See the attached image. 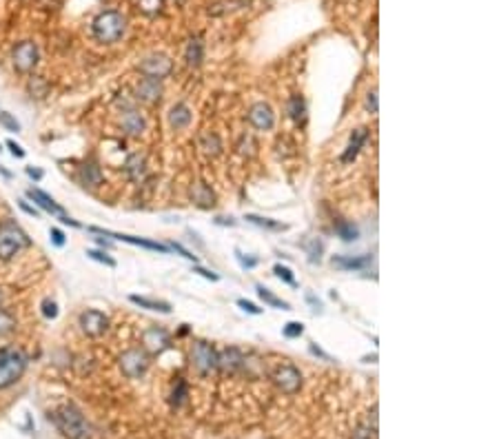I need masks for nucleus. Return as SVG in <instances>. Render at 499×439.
<instances>
[{"mask_svg": "<svg viewBox=\"0 0 499 439\" xmlns=\"http://www.w3.org/2000/svg\"><path fill=\"white\" fill-rule=\"evenodd\" d=\"M80 178H82L85 185L96 187V185H100V182H102V171H100L98 164L89 162V164H85V167L80 169Z\"/></svg>", "mask_w": 499, "mask_h": 439, "instance_id": "nucleus-28", "label": "nucleus"}, {"mask_svg": "<svg viewBox=\"0 0 499 439\" xmlns=\"http://www.w3.org/2000/svg\"><path fill=\"white\" fill-rule=\"evenodd\" d=\"M200 149L205 151L207 156H218L222 151V142L215 134H202L200 136Z\"/></svg>", "mask_w": 499, "mask_h": 439, "instance_id": "nucleus-30", "label": "nucleus"}, {"mask_svg": "<svg viewBox=\"0 0 499 439\" xmlns=\"http://www.w3.org/2000/svg\"><path fill=\"white\" fill-rule=\"evenodd\" d=\"M43 315L47 320H55V318H58V304H55L53 300H45L43 302Z\"/></svg>", "mask_w": 499, "mask_h": 439, "instance_id": "nucleus-43", "label": "nucleus"}, {"mask_svg": "<svg viewBox=\"0 0 499 439\" xmlns=\"http://www.w3.org/2000/svg\"><path fill=\"white\" fill-rule=\"evenodd\" d=\"M366 140H368V131L366 129H358V131H353V136H350V140H348V146L344 149V153H342V162L344 164H348V162H353L355 158H358V153L362 151V146L366 144Z\"/></svg>", "mask_w": 499, "mask_h": 439, "instance_id": "nucleus-19", "label": "nucleus"}, {"mask_svg": "<svg viewBox=\"0 0 499 439\" xmlns=\"http://www.w3.org/2000/svg\"><path fill=\"white\" fill-rule=\"evenodd\" d=\"M27 173H29L31 178H36V180H41V178H43V171H36V169H31V167L27 169Z\"/></svg>", "mask_w": 499, "mask_h": 439, "instance_id": "nucleus-53", "label": "nucleus"}, {"mask_svg": "<svg viewBox=\"0 0 499 439\" xmlns=\"http://www.w3.org/2000/svg\"><path fill=\"white\" fill-rule=\"evenodd\" d=\"M82 333L89 335V337H100L107 333L109 328V318L102 313V310H96V308H89L85 313H80V320H78Z\"/></svg>", "mask_w": 499, "mask_h": 439, "instance_id": "nucleus-8", "label": "nucleus"}, {"mask_svg": "<svg viewBox=\"0 0 499 439\" xmlns=\"http://www.w3.org/2000/svg\"><path fill=\"white\" fill-rule=\"evenodd\" d=\"M237 306L245 310V313H249V315H262V308L260 306H255L253 302H249V300H245V298H240L237 300Z\"/></svg>", "mask_w": 499, "mask_h": 439, "instance_id": "nucleus-42", "label": "nucleus"}, {"mask_svg": "<svg viewBox=\"0 0 499 439\" xmlns=\"http://www.w3.org/2000/svg\"><path fill=\"white\" fill-rule=\"evenodd\" d=\"M247 357L245 353L235 349V346H231V349H225V351H220L218 353V369L225 373V375H235L242 371V366H245Z\"/></svg>", "mask_w": 499, "mask_h": 439, "instance_id": "nucleus-13", "label": "nucleus"}, {"mask_svg": "<svg viewBox=\"0 0 499 439\" xmlns=\"http://www.w3.org/2000/svg\"><path fill=\"white\" fill-rule=\"evenodd\" d=\"M27 195H29V197H31L33 202L38 205L41 209H45L47 213H51V215H55V217H60V222H63V224L78 227V222H76V220H71V217L65 213V209L55 205V202H53V197H49L45 191H41V189H29V191H27Z\"/></svg>", "mask_w": 499, "mask_h": 439, "instance_id": "nucleus-10", "label": "nucleus"}, {"mask_svg": "<svg viewBox=\"0 0 499 439\" xmlns=\"http://www.w3.org/2000/svg\"><path fill=\"white\" fill-rule=\"evenodd\" d=\"M273 273H275V276L280 278L282 282H286L289 286H298V282H295V278H293V271H291L289 266L275 264V266H273Z\"/></svg>", "mask_w": 499, "mask_h": 439, "instance_id": "nucleus-34", "label": "nucleus"}, {"mask_svg": "<svg viewBox=\"0 0 499 439\" xmlns=\"http://www.w3.org/2000/svg\"><path fill=\"white\" fill-rule=\"evenodd\" d=\"M91 233H100V235H107V237H116L120 242H129L134 246H144L149 251H158V253H169V244H160V242H154V240H144V237H134V235H124V233H111V231H102V229H89Z\"/></svg>", "mask_w": 499, "mask_h": 439, "instance_id": "nucleus-15", "label": "nucleus"}, {"mask_svg": "<svg viewBox=\"0 0 499 439\" xmlns=\"http://www.w3.org/2000/svg\"><path fill=\"white\" fill-rule=\"evenodd\" d=\"M191 122V109L184 104V102H178L176 107H171L169 112V124L173 129H184V126H189Z\"/></svg>", "mask_w": 499, "mask_h": 439, "instance_id": "nucleus-22", "label": "nucleus"}, {"mask_svg": "<svg viewBox=\"0 0 499 439\" xmlns=\"http://www.w3.org/2000/svg\"><path fill=\"white\" fill-rule=\"evenodd\" d=\"M11 58H14L16 71L29 73V71H33L36 65H38V47H36V43H31V40H25L14 49Z\"/></svg>", "mask_w": 499, "mask_h": 439, "instance_id": "nucleus-9", "label": "nucleus"}, {"mask_svg": "<svg viewBox=\"0 0 499 439\" xmlns=\"http://www.w3.org/2000/svg\"><path fill=\"white\" fill-rule=\"evenodd\" d=\"M289 116L293 118L295 124H300V126L306 122V102L302 96H293L289 100Z\"/></svg>", "mask_w": 499, "mask_h": 439, "instance_id": "nucleus-26", "label": "nucleus"}, {"mask_svg": "<svg viewBox=\"0 0 499 439\" xmlns=\"http://www.w3.org/2000/svg\"><path fill=\"white\" fill-rule=\"evenodd\" d=\"M91 31H94V38L98 43L114 45L127 31V18L116 9H107L96 16V21L91 23Z\"/></svg>", "mask_w": 499, "mask_h": 439, "instance_id": "nucleus-1", "label": "nucleus"}, {"mask_svg": "<svg viewBox=\"0 0 499 439\" xmlns=\"http://www.w3.org/2000/svg\"><path fill=\"white\" fill-rule=\"evenodd\" d=\"M124 173L129 180H134V182H140L146 173V162L140 153H134V156H129L127 162H124Z\"/></svg>", "mask_w": 499, "mask_h": 439, "instance_id": "nucleus-21", "label": "nucleus"}, {"mask_svg": "<svg viewBox=\"0 0 499 439\" xmlns=\"http://www.w3.org/2000/svg\"><path fill=\"white\" fill-rule=\"evenodd\" d=\"M169 249H171V251H178V253L182 255V258H187V260H193V262H195V255H193V253H189L187 249H182L180 244H176V242H173V244H169Z\"/></svg>", "mask_w": 499, "mask_h": 439, "instance_id": "nucleus-47", "label": "nucleus"}, {"mask_svg": "<svg viewBox=\"0 0 499 439\" xmlns=\"http://www.w3.org/2000/svg\"><path fill=\"white\" fill-rule=\"evenodd\" d=\"M149 369V355L144 349H129L120 355V371L129 379H138Z\"/></svg>", "mask_w": 499, "mask_h": 439, "instance_id": "nucleus-5", "label": "nucleus"}, {"mask_svg": "<svg viewBox=\"0 0 499 439\" xmlns=\"http://www.w3.org/2000/svg\"><path fill=\"white\" fill-rule=\"evenodd\" d=\"M162 96V85L160 80H154V78H142L138 89H136V100L140 102H146V104H154L158 102Z\"/></svg>", "mask_w": 499, "mask_h": 439, "instance_id": "nucleus-17", "label": "nucleus"}, {"mask_svg": "<svg viewBox=\"0 0 499 439\" xmlns=\"http://www.w3.org/2000/svg\"><path fill=\"white\" fill-rule=\"evenodd\" d=\"M21 209H23L25 213H29V215H38V211H36L33 207H29V205L25 202V200H21Z\"/></svg>", "mask_w": 499, "mask_h": 439, "instance_id": "nucleus-52", "label": "nucleus"}, {"mask_svg": "<svg viewBox=\"0 0 499 439\" xmlns=\"http://www.w3.org/2000/svg\"><path fill=\"white\" fill-rule=\"evenodd\" d=\"M247 118H249V122L255 126L257 131H271L273 126H275V114H273V109L267 102L251 104Z\"/></svg>", "mask_w": 499, "mask_h": 439, "instance_id": "nucleus-11", "label": "nucleus"}, {"mask_svg": "<svg viewBox=\"0 0 499 439\" xmlns=\"http://www.w3.org/2000/svg\"><path fill=\"white\" fill-rule=\"evenodd\" d=\"M0 124H3L7 131H21V124H18V120H16V118H11L7 112L0 114Z\"/></svg>", "mask_w": 499, "mask_h": 439, "instance_id": "nucleus-41", "label": "nucleus"}, {"mask_svg": "<svg viewBox=\"0 0 499 439\" xmlns=\"http://www.w3.org/2000/svg\"><path fill=\"white\" fill-rule=\"evenodd\" d=\"M184 58H187L189 67H200L202 60H205V43H202L200 38H191L189 45H187V53H184Z\"/></svg>", "mask_w": 499, "mask_h": 439, "instance_id": "nucleus-24", "label": "nucleus"}, {"mask_svg": "<svg viewBox=\"0 0 499 439\" xmlns=\"http://www.w3.org/2000/svg\"><path fill=\"white\" fill-rule=\"evenodd\" d=\"M322 251H324V244H322V242L318 240V237H316V240H313V242H311V246H308V255H311L308 260H311L313 264L320 262V260H322Z\"/></svg>", "mask_w": 499, "mask_h": 439, "instance_id": "nucleus-40", "label": "nucleus"}, {"mask_svg": "<svg viewBox=\"0 0 499 439\" xmlns=\"http://www.w3.org/2000/svg\"><path fill=\"white\" fill-rule=\"evenodd\" d=\"M14 326H16V318L9 313V310H0V337L11 333Z\"/></svg>", "mask_w": 499, "mask_h": 439, "instance_id": "nucleus-32", "label": "nucleus"}, {"mask_svg": "<svg viewBox=\"0 0 499 439\" xmlns=\"http://www.w3.org/2000/svg\"><path fill=\"white\" fill-rule=\"evenodd\" d=\"M375 430H377V424H360L353 433V439H375Z\"/></svg>", "mask_w": 499, "mask_h": 439, "instance_id": "nucleus-36", "label": "nucleus"}, {"mask_svg": "<svg viewBox=\"0 0 499 439\" xmlns=\"http://www.w3.org/2000/svg\"><path fill=\"white\" fill-rule=\"evenodd\" d=\"M0 302H3V291H0Z\"/></svg>", "mask_w": 499, "mask_h": 439, "instance_id": "nucleus-54", "label": "nucleus"}, {"mask_svg": "<svg viewBox=\"0 0 499 439\" xmlns=\"http://www.w3.org/2000/svg\"><path fill=\"white\" fill-rule=\"evenodd\" d=\"M213 222L220 224V227H235V224H237L233 217H222V215H218V217L213 220Z\"/></svg>", "mask_w": 499, "mask_h": 439, "instance_id": "nucleus-49", "label": "nucleus"}, {"mask_svg": "<svg viewBox=\"0 0 499 439\" xmlns=\"http://www.w3.org/2000/svg\"><path fill=\"white\" fill-rule=\"evenodd\" d=\"M187 397H189V384H187V379L178 377L176 379V386H173V393H171V406L180 408Z\"/></svg>", "mask_w": 499, "mask_h": 439, "instance_id": "nucleus-31", "label": "nucleus"}, {"mask_svg": "<svg viewBox=\"0 0 499 439\" xmlns=\"http://www.w3.org/2000/svg\"><path fill=\"white\" fill-rule=\"evenodd\" d=\"M237 149H240V153L242 156H253L255 153V140H253V136H242V140H240V144H237Z\"/></svg>", "mask_w": 499, "mask_h": 439, "instance_id": "nucleus-39", "label": "nucleus"}, {"mask_svg": "<svg viewBox=\"0 0 499 439\" xmlns=\"http://www.w3.org/2000/svg\"><path fill=\"white\" fill-rule=\"evenodd\" d=\"M142 344L149 353H162L171 346V335L162 326H151L142 333Z\"/></svg>", "mask_w": 499, "mask_h": 439, "instance_id": "nucleus-14", "label": "nucleus"}, {"mask_svg": "<svg viewBox=\"0 0 499 439\" xmlns=\"http://www.w3.org/2000/svg\"><path fill=\"white\" fill-rule=\"evenodd\" d=\"M173 71V63L166 56H151L140 63V73L144 78H154V80H162Z\"/></svg>", "mask_w": 499, "mask_h": 439, "instance_id": "nucleus-12", "label": "nucleus"}, {"mask_svg": "<svg viewBox=\"0 0 499 439\" xmlns=\"http://www.w3.org/2000/svg\"><path fill=\"white\" fill-rule=\"evenodd\" d=\"M31 240L27 233L18 227L14 220H3L0 222V260H11L16 258L23 249H27Z\"/></svg>", "mask_w": 499, "mask_h": 439, "instance_id": "nucleus-4", "label": "nucleus"}, {"mask_svg": "<svg viewBox=\"0 0 499 439\" xmlns=\"http://www.w3.org/2000/svg\"><path fill=\"white\" fill-rule=\"evenodd\" d=\"M308 351H311L313 355H318V357L326 359V362H331V359H333V357H331V355H326V353H324L322 349H318V346H316V344H311V346H308Z\"/></svg>", "mask_w": 499, "mask_h": 439, "instance_id": "nucleus-50", "label": "nucleus"}, {"mask_svg": "<svg viewBox=\"0 0 499 439\" xmlns=\"http://www.w3.org/2000/svg\"><path fill=\"white\" fill-rule=\"evenodd\" d=\"M273 381L284 395H295L302 389V373L293 364H284L273 373Z\"/></svg>", "mask_w": 499, "mask_h": 439, "instance_id": "nucleus-7", "label": "nucleus"}, {"mask_svg": "<svg viewBox=\"0 0 499 439\" xmlns=\"http://www.w3.org/2000/svg\"><path fill=\"white\" fill-rule=\"evenodd\" d=\"M7 146H9L11 153H14L16 158H25V151H23V146H21V144H16L14 140H7Z\"/></svg>", "mask_w": 499, "mask_h": 439, "instance_id": "nucleus-48", "label": "nucleus"}, {"mask_svg": "<svg viewBox=\"0 0 499 439\" xmlns=\"http://www.w3.org/2000/svg\"><path fill=\"white\" fill-rule=\"evenodd\" d=\"M373 262L371 255H333L331 264L340 271H364Z\"/></svg>", "mask_w": 499, "mask_h": 439, "instance_id": "nucleus-16", "label": "nucleus"}, {"mask_svg": "<svg viewBox=\"0 0 499 439\" xmlns=\"http://www.w3.org/2000/svg\"><path fill=\"white\" fill-rule=\"evenodd\" d=\"M136 306L146 308V310H158V313L169 315L171 313V304L169 302H162V300H149V298H142V296H132L129 298Z\"/></svg>", "mask_w": 499, "mask_h": 439, "instance_id": "nucleus-25", "label": "nucleus"}, {"mask_svg": "<svg viewBox=\"0 0 499 439\" xmlns=\"http://www.w3.org/2000/svg\"><path fill=\"white\" fill-rule=\"evenodd\" d=\"M255 288H257V298H260V300H262L267 306H273V308H282V310H291V304H289V302H284L282 298L273 296V293H271L267 286L257 284Z\"/></svg>", "mask_w": 499, "mask_h": 439, "instance_id": "nucleus-27", "label": "nucleus"}, {"mask_svg": "<svg viewBox=\"0 0 499 439\" xmlns=\"http://www.w3.org/2000/svg\"><path fill=\"white\" fill-rule=\"evenodd\" d=\"M333 231H336V235L340 237L342 242H355L358 237H360L358 224L348 222V220H338V222L333 224Z\"/></svg>", "mask_w": 499, "mask_h": 439, "instance_id": "nucleus-23", "label": "nucleus"}, {"mask_svg": "<svg viewBox=\"0 0 499 439\" xmlns=\"http://www.w3.org/2000/svg\"><path fill=\"white\" fill-rule=\"evenodd\" d=\"M235 258H237L240 266L247 269V271H251V269H255L257 264H260V258H251V255H245L240 249H235Z\"/></svg>", "mask_w": 499, "mask_h": 439, "instance_id": "nucleus-37", "label": "nucleus"}, {"mask_svg": "<svg viewBox=\"0 0 499 439\" xmlns=\"http://www.w3.org/2000/svg\"><path fill=\"white\" fill-rule=\"evenodd\" d=\"M27 371V355L21 349L5 346L0 349V391L9 389Z\"/></svg>", "mask_w": 499, "mask_h": 439, "instance_id": "nucleus-3", "label": "nucleus"}, {"mask_svg": "<svg viewBox=\"0 0 499 439\" xmlns=\"http://www.w3.org/2000/svg\"><path fill=\"white\" fill-rule=\"evenodd\" d=\"M122 129L129 134V136H140L144 129H146V120L140 112L136 109H124L122 112Z\"/></svg>", "mask_w": 499, "mask_h": 439, "instance_id": "nucleus-18", "label": "nucleus"}, {"mask_svg": "<svg viewBox=\"0 0 499 439\" xmlns=\"http://www.w3.org/2000/svg\"><path fill=\"white\" fill-rule=\"evenodd\" d=\"M366 109L371 114H377V94L375 91H371V94H368V98H366Z\"/></svg>", "mask_w": 499, "mask_h": 439, "instance_id": "nucleus-46", "label": "nucleus"}, {"mask_svg": "<svg viewBox=\"0 0 499 439\" xmlns=\"http://www.w3.org/2000/svg\"><path fill=\"white\" fill-rule=\"evenodd\" d=\"M247 222L255 224V227H262V229H269V231H286V224H280L275 222L271 217H262V215H255V213H247L245 215Z\"/></svg>", "mask_w": 499, "mask_h": 439, "instance_id": "nucleus-29", "label": "nucleus"}, {"mask_svg": "<svg viewBox=\"0 0 499 439\" xmlns=\"http://www.w3.org/2000/svg\"><path fill=\"white\" fill-rule=\"evenodd\" d=\"M191 200L200 207V209H211L215 207V193L211 191V187H207L205 182H198V185L191 189Z\"/></svg>", "mask_w": 499, "mask_h": 439, "instance_id": "nucleus-20", "label": "nucleus"}, {"mask_svg": "<svg viewBox=\"0 0 499 439\" xmlns=\"http://www.w3.org/2000/svg\"><path fill=\"white\" fill-rule=\"evenodd\" d=\"M87 258L96 260V262H100V264H107L109 269L116 266V260H114V258H109V255H104V253H100V251H94V249L87 251Z\"/></svg>", "mask_w": 499, "mask_h": 439, "instance_id": "nucleus-38", "label": "nucleus"}, {"mask_svg": "<svg viewBox=\"0 0 499 439\" xmlns=\"http://www.w3.org/2000/svg\"><path fill=\"white\" fill-rule=\"evenodd\" d=\"M49 235H51V240H53V244H55V246H65V233H63L60 229H55V227H53V229L49 231Z\"/></svg>", "mask_w": 499, "mask_h": 439, "instance_id": "nucleus-45", "label": "nucleus"}, {"mask_svg": "<svg viewBox=\"0 0 499 439\" xmlns=\"http://www.w3.org/2000/svg\"><path fill=\"white\" fill-rule=\"evenodd\" d=\"M138 7L146 16H156L162 9V0H138Z\"/></svg>", "mask_w": 499, "mask_h": 439, "instance_id": "nucleus-35", "label": "nucleus"}, {"mask_svg": "<svg viewBox=\"0 0 499 439\" xmlns=\"http://www.w3.org/2000/svg\"><path fill=\"white\" fill-rule=\"evenodd\" d=\"M193 273H200L202 278H207V280H211V282H218L220 280V276L218 273H213V271H209V269H205V266H193Z\"/></svg>", "mask_w": 499, "mask_h": 439, "instance_id": "nucleus-44", "label": "nucleus"}, {"mask_svg": "<svg viewBox=\"0 0 499 439\" xmlns=\"http://www.w3.org/2000/svg\"><path fill=\"white\" fill-rule=\"evenodd\" d=\"M306 300H308L313 306H316V310H322V302H320V300H316V296H311V293H306Z\"/></svg>", "mask_w": 499, "mask_h": 439, "instance_id": "nucleus-51", "label": "nucleus"}, {"mask_svg": "<svg viewBox=\"0 0 499 439\" xmlns=\"http://www.w3.org/2000/svg\"><path fill=\"white\" fill-rule=\"evenodd\" d=\"M51 419L67 439H89L91 437V428H89L87 419L82 417V413L78 408L60 406V408H55L51 413Z\"/></svg>", "mask_w": 499, "mask_h": 439, "instance_id": "nucleus-2", "label": "nucleus"}, {"mask_svg": "<svg viewBox=\"0 0 499 439\" xmlns=\"http://www.w3.org/2000/svg\"><path fill=\"white\" fill-rule=\"evenodd\" d=\"M191 364L200 375H211L218 369V351L207 342H195L191 349Z\"/></svg>", "mask_w": 499, "mask_h": 439, "instance_id": "nucleus-6", "label": "nucleus"}, {"mask_svg": "<svg viewBox=\"0 0 499 439\" xmlns=\"http://www.w3.org/2000/svg\"><path fill=\"white\" fill-rule=\"evenodd\" d=\"M302 333H304V324H302V322H289V324H284V328H282V335L289 337V340H298Z\"/></svg>", "mask_w": 499, "mask_h": 439, "instance_id": "nucleus-33", "label": "nucleus"}]
</instances>
